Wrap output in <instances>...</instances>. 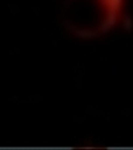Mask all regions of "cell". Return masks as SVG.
Instances as JSON below:
<instances>
[{"label":"cell","mask_w":133,"mask_h":150,"mask_svg":"<svg viewBox=\"0 0 133 150\" xmlns=\"http://www.w3.org/2000/svg\"><path fill=\"white\" fill-rule=\"evenodd\" d=\"M121 20H123V24H124V27L127 30V31H131L133 30V20L130 16H125V17H121Z\"/></svg>","instance_id":"6da1fadb"}]
</instances>
